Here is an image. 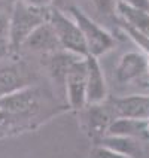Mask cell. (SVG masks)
Wrapping results in <instances>:
<instances>
[{"mask_svg": "<svg viewBox=\"0 0 149 158\" xmlns=\"http://www.w3.org/2000/svg\"><path fill=\"white\" fill-rule=\"evenodd\" d=\"M6 2H9V3H14V2H15V0H6Z\"/></svg>", "mask_w": 149, "mask_h": 158, "instance_id": "ffe728a7", "label": "cell"}, {"mask_svg": "<svg viewBox=\"0 0 149 158\" xmlns=\"http://www.w3.org/2000/svg\"><path fill=\"white\" fill-rule=\"evenodd\" d=\"M21 46L28 49V51H33V52H43V54L63 51L57 36L54 33L52 27H51V24L48 21H45L40 26L36 27L35 30L26 37V40L23 42Z\"/></svg>", "mask_w": 149, "mask_h": 158, "instance_id": "ba28073f", "label": "cell"}, {"mask_svg": "<svg viewBox=\"0 0 149 158\" xmlns=\"http://www.w3.org/2000/svg\"><path fill=\"white\" fill-rule=\"evenodd\" d=\"M115 116L133 118V119H149V96L134 94L116 98L112 103Z\"/></svg>", "mask_w": 149, "mask_h": 158, "instance_id": "9c48e42d", "label": "cell"}, {"mask_svg": "<svg viewBox=\"0 0 149 158\" xmlns=\"http://www.w3.org/2000/svg\"><path fill=\"white\" fill-rule=\"evenodd\" d=\"M5 55V45H0V58Z\"/></svg>", "mask_w": 149, "mask_h": 158, "instance_id": "ac0fdd59", "label": "cell"}, {"mask_svg": "<svg viewBox=\"0 0 149 158\" xmlns=\"http://www.w3.org/2000/svg\"><path fill=\"white\" fill-rule=\"evenodd\" d=\"M148 58L140 52H125L116 67V79L119 82H130L146 72Z\"/></svg>", "mask_w": 149, "mask_h": 158, "instance_id": "8fae6325", "label": "cell"}, {"mask_svg": "<svg viewBox=\"0 0 149 158\" xmlns=\"http://www.w3.org/2000/svg\"><path fill=\"white\" fill-rule=\"evenodd\" d=\"M12 3L0 0V45L9 42V24H10Z\"/></svg>", "mask_w": 149, "mask_h": 158, "instance_id": "9a60e30c", "label": "cell"}, {"mask_svg": "<svg viewBox=\"0 0 149 158\" xmlns=\"http://www.w3.org/2000/svg\"><path fill=\"white\" fill-rule=\"evenodd\" d=\"M101 145L114 149L116 154H119L122 158L127 157H140L143 149L140 148L136 137L131 136H119V134H105Z\"/></svg>", "mask_w": 149, "mask_h": 158, "instance_id": "5bb4252c", "label": "cell"}, {"mask_svg": "<svg viewBox=\"0 0 149 158\" xmlns=\"http://www.w3.org/2000/svg\"><path fill=\"white\" fill-rule=\"evenodd\" d=\"M69 12L84 35V40H85L87 51L89 55L100 57L114 46L115 42L112 35L107 30H105L100 24H97L94 19H91L87 14H84L81 9L75 8V6H72Z\"/></svg>", "mask_w": 149, "mask_h": 158, "instance_id": "3957f363", "label": "cell"}, {"mask_svg": "<svg viewBox=\"0 0 149 158\" xmlns=\"http://www.w3.org/2000/svg\"><path fill=\"white\" fill-rule=\"evenodd\" d=\"M27 5H31L35 8H51L54 0H23Z\"/></svg>", "mask_w": 149, "mask_h": 158, "instance_id": "e0dca14e", "label": "cell"}, {"mask_svg": "<svg viewBox=\"0 0 149 158\" xmlns=\"http://www.w3.org/2000/svg\"><path fill=\"white\" fill-rule=\"evenodd\" d=\"M31 73L19 64H8L0 67V97L15 89L30 85Z\"/></svg>", "mask_w": 149, "mask_h": 158, "instance_id": "30bf717a", "label": "cell"}, {"mask_svg": "<svg viewBox=\"0 0 149 158\" xmlns=\"http://www.w3.org/2000/svg\"><path fill=\"white\" fill-rule=\"evenodd\" d=\"M64 85H66V96L69 105L73 109H82L87 106L85 100V57H78L69 64L64 73Z\"/></svg>", "mask_w": 149, "mask_h": 158, "instance_id": "5b68a950", "label": "cell"}, {"mask_svg": "<svg viewBox=\"0 0 149 158\" xmlns=\"http://www.w3.org/2000/svg\"><path fill=\"white\" fill-rule=\"evenodd\" d=\"M88 106H89V109L87 112V121L89 131L96 136H105L110 123L115 118L112 107H106V106H103V103Z\"/></svg>", "mask_w": 149, "mask_h": 158, "instance_id": "7c38bea8", "label": "cell"}, {"mask_svg": "<svg viewBox=\"0 0 149 158\" xmlns=\"http://www.w3.org/2000/svg\"><path fill=\"white\" fill-rule=\"evenodd\" d=\"M106 134H119V136H131V137L148 136L149 121L148 119H133V118L115 116Z\"/></svg>", "mask_w": 149, "mask_h": 158, "instance_id": "4fadbf2b", "label": "cell"}, {"mask_svg": "<svg viewBox=\"0 0 149 158\" xmlns=\"http://www.w3.org/2000/svg\"><path fill=\"white\" fill-rule=\"evenodd\" d=\"M125 5L131 6L134 9H140L145 12H149V0H121Z\"/></svg>", "mask_w": 149, "mask_h": 158, "instance_id": "2e32d148", "label": "cell"}, {"mask_svg": "<svg viewBox=\"0 0 149 158\" xmlns=\"http://www.w3.org/2000/svg\"><path fill=\"white\" fill-rule=\"evenodd\" d=\"M48 23L51 24L54 33L60 42V46L64 51L76 54L79 57H87L88 51L84 35L72 15H67L57 8H51L48 15Z\"/></svg>", "mask_w": 149, "mask_h": 158, "instance_id": "7a4b0ae2", "label": "cell"}, {"mask_svg": "<svg viewBox=\"0 0 149 158\" xmlns=\"http://www.w3.org/2000/svg\"><path fill=\"white\" fill-rule=\"evenodd\" d=\"M116 10L125 24L124 27L127 28V31L143 49L149 52V12L134 9L121 0L116 3Z\"/></svg>", "mask_w": 149, "mask_h": 158, "instance_id": "277c9868", "label": "cell"}, {"mask_svg": "<svg viewBox=\"0 0 149 158\" xmlns=\"http://www.w3.org/2000/svg\"><path fill=\"white\" fill-rule=\"evenodd\" d=\"M107 97V85L98 57H85V100L88 105L103 103Z\"/></svg>", "mask_w": 149, "mask_h": 158, "instance_id": "8992f818", "label": "cell"}, {"mask_svg": "<svg viewBox=\"0 0 149 158\" xmlns=\"http://www.w3.org/2000/svg\"><path fill=\"white\" fill-rule=\"evenodd\" d=\"M39 107V96L30 85L0 97V112L9 115H30Z\"/></svg>", "mask_w": 149, "mask_h": 158, "instance_id": "52a82bcc", "label": "cell"}, {"mask_svg": "<svg viewBox=\"0 0 149 158\" xmlns=\"http://www.w3.org/2000/svg\"><path fill=\"white\" fill-rule=\"evenodd\" d=\"M49 9L51 8H35L23 0H15L10 12L8 44L14 48H19L36 27L48 21Z\"/></svg>", "mask_w": 149, "mask_h": 158, "instance_id": "6da1fadb", "label": "cell"}, {"mask_svg": "<svg viewBox=\"0 0 149 158\" xmlns=\"http://www.w3.org/2000/svg\"><path fill=\"white\" fill-rule=\"evenodd\" d=\"M146 72L149 73V58H148V64H146Z\"/></svg>", "mask_w": 149, "mask_h": 158, "instance_id": "d6986e66", "label": "cell"}]
</instances>
